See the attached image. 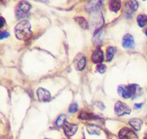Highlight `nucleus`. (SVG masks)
I'll return each mask as SVG.
<instances>
[{"label": "nucleus", "mask_w": 147, "mask_h": 139, "mask_svg": "<svg viewBox=\"0 0 147 139\" xmlns=\"http://www.w3.org/2000/svg\"><path fill=\"white\" fill-rule=\"evenodd\" d=\"M114 111L118 116H122L125 114H130L131 109L126 103L121 101H118L115 104Z\"/></svg>", "instance_id": "4"}, {"label": "nucleus", "mask_w": 147, "mask_h": 139, "mask_svg": "<svg viewBox=\"0 0 147 139\" xmlns=\"http://www.w3.org/2000/svg\"><path fill=\"white\" fill-rule=\"evenodd\" d=\"M118 136L119 139H138L134 132L128 127L121 129L118 133Z\"/></svg>", "instance_id": "5"}, {"label": "nucleus", "mask_w": 147, "mask_h": 139, "mask_svg": "<svg viewBox=\"0 0 147 139\" xmlns=\"http://www.w3.org/2000/svg\"><path fill=\"white\" fill-rule=\"evenodd\" d=\"M121 2L120 1H111L109 2V9L114 12H117L121 8Z\"/></svg>", "instance_id": "12"}, {"label": "nucleus", "mask_w": 147, "mask_h": 139, "mask_svg": "<svg viewBox=\"0 0 147 139\" xmlns=\"http://www.w3.org/2000/svg\"><path fill=\"white\" fill-rule=\"evenodd\" d=\"M117 51V48L114 47H108L106 49V61L107 62H110L113 59L115 52Z\"/></svg>", "instance_id": "13"}, {"label": "nucleus", "mask_w": 147, "mask_h": 139, "mask_svg": "<svg viewBox=\"0 0 147 139\" xmlns=\"http://www.w3.org/2000/svg\"><path fill=\"white\" fill-rule=\"evenodd\" d=\"M31 5L26 1H21L16 7V16L17 18H23L28 16Z\"/></svg>", "instance_id": "3"}, {"label": "nucleus", "mask_w": 147, "mask_h": 139, "mask_svg": "<svg viewBox=\"0 0 147 139\" xmlns=\"http://www.w3.org/2000/svg\"><path fill=\"white\" fill-rule=\"evenodd\" d=\"M129 123L136 130H140L142 126V121L138 118H133L129 121Z\"/></svg>", "instance_id": "10"}, {"label": "nucleus", "mask_w": 147, "mask_h": 139, "mask_svg": "<svg viewBox=\"0 0 147 139\" xmlns=\"http://www.w3.org/2000/svg\"><path fill=\"white\" fill-rule=\"evenodd\" d=\"M142 103H136L134 104V106L136 108H140L142 107Z\"/></svg>", "instance_id": "23"}, {"label": "nucleus", "mask_w": 147, "mask_h": 139, "mask_svg": "<svg viewBox=\"0 0 147 139\" xmlns=\"http://www.w3.org/2000/svg\"><path fill=\"white\" fill-rule=\"evenodd\" d=\"M107 67L105 65H99L96 67V70L100 73H103L106 72Z\"/></svg>", "instance_id": "19"}, {"label": "nucleus", "mask_w": 147, "mask_h": 139, "mask_svg": "<svg viewBox=\"0 0 147 139\" xmlns=\"http://www.w3.org/2000/svg\"><path fill=\"white\" fill-rule=\"evenodd\" d=\"M134 39L131 35L126 33L122 39V46L125 48H131L134 45Z\"/></svg>", "instance_id": "9"}, {"label": "nucleus", "mask_w": 147, "mask_h": 139, "mask_svg": "<svg viewBox=\"0 0 147 139\" xmlns=\"http://www.w3.org/2000/svg\"><path fill=\"white\" fill-rule=\"evenodd\" d=\"M103 52L101 49L98 48L93 52L91 56V60L94 63H100L103 61Z\"/></svg>", "instance_id": "7"}, {"label": "nucleus", "mask_w": 147, "mask_h": 139, "mask_svg": "<svg viewBox=\"0 0 147 139\" xmlns=\"http://www.w3.org/2000/svg\"><path fill=\"white\" fill-rule=\"evenodd\" d=\"M75 21L77 22V23L80 26L81 28H82L84 29H86L88 28V22L86 21V18H84L83 17H77L75 18Z\"/></svg>", "instance_id": "15"}, {"label": "nucleus", "mask_w": 147, "mask_h": 139, "mask_svg": "<svg viewBox=\"0 0 147 139\" xmlns=\"http://www.w3.org/2000/svg\"><path fill=\"white\" fill-rule=\"evenodd\" d=\"M37 95L38 100L41 102H48L51 99L50 92L42 88H39L37 90Z\"/></svg>", "instance_id": "6"}, {"label": "nucleus", "mask_w": 147, "mask_h": 139, "mask_svg": "<svg viewBox=\"0 0 147 139\" xmlns=\"http://www.w3.org/2000/svg\"><path fill=\"white\" fill-rule=\"evenodd\" d=\"M65 119H66V117L64 114L60 115L56 121V125L59 127L64 126V125L65 123Z\"/></svg>", "instance_id": "18"}, {"label": "nucleus", "mask_w": 147, "mask_h": 139, "mask_svg": "<svg viewBox=\"0 0 147 139\" xmlns=\"http://www.w3.org/2000/svg\"><path fill=\"white\" fill-rule=\"evenodd\" d=\"M126 7L129 13H133L137 10L138 4L136 1H129L126 3Z\"/></svg>", "instance_id": "11"}, {"label": "nucleus", "mask_w": 147, "mask_h": 139, "mask_svg": "<svg viewBox=\"0 0 147 139\" xmlns=\"http://www.w3.org/2000/svg\"><path fill=\"white\" fill-rule=\"evenodd\" d=\"M86 59L84 57H82L79 61L77 63L76 65V68L78 70H82L86 65Z\"/></svg>", "instance_id": "17"}, {"label": "nucleus", "mask_w": 147, "mask_h": 139, "mask_svg": "<svg viewBox=\"0 0 147 139\" xmlns=\"http://www.w3.org/2000/svg\"><path fill=\"white\" fill-rule=\"evenodd\" d=\"M45 139H49V138H45Z\"/></svg>", "instance_id": "25"}, {"label": "nucleus", "mask_w": 147, "mask_h": 139, "mask_svg": "<svg viewBox=\"0 0 147 139\" xmlns=\"http://www.w3.org/2000/svg\"><path fill=\"white\" fill-rule=\"evenodd\" d=\"M64 133L68 136H72L75 134L78 129V126L65 122L63 126Z\"/></svg>", "instance_id": "8"}, {"label": "nucleus", "mask_w": 147, "mask_h": 139, "mask_svg": "<svg viewBox=\"0 0 147 139\" xmlns=\"http://www.w3.org/2000/svg\"><path fill=\"white\" fill-rule=\"evenodd\" d=\"M138 25L140 27H144L147 25V16L145 14H139L137 17Z\"/></svg>", "instance_id": "14"}, {"label": "nucleus", "mask_w": 147, "mask_h": 139, "mask_svg": "<svg viewBox=\"0 0 147 139\" xmlns=\"http://www.w3.org/2000/svg\"><path fill=\"white\" fill-rule=\"evenodd\" d=\"M14 31L17 38L21 40H28L32 35L31 25L28 20H23L18 22L15 26Z\"/></svg>", "instance_id": "1"}, {"label": "nucleus", "mask_w": 147, "mask_h": 139, "mask_svg": "<svg viewBox=\"0 0 147 139\" xmlns=\"http://www.w3.org/2000/svg\"><path fill=\"white\" fill-rule=\"evenodd\" d=\"M87 130L90 134H100V129L96 125H89L87 127Z\"/></svg>", "instance_id": "16"}, {"label": "nucleus", "mask_w": 147, "mask_h": 139, "mask_svg": "<svg viewBox=\"0 0 147 139\" xmlns=\"http://www.w3.org/2000/svg\"><path fill=\"white\" fill-rule=\"evenodd\" d=\"M145 35H146V36H147V28H146V29L145 30Z\"/></svg>", "instance_id": "24"}, {"label": "nucleus", "mask_w": 147, "mask_h": 139, "mask_svg": "<svg viewBox=\"0 0 147 139\" xmlns=\"http://www.w3.org/2000/svg\"><path fill=\"white\" fill-rule=\"evenodd\" d=\"M5 24V18L2 17L0 16V28H2Z\"/></svg>", "instance_id": "22"}, {"label": "nucleus", "mask_w": 147, "mask_h": 139, "mask_svg": "<svg viewBox=\"0 0 147 139\" xmlns=\"http://www.w3.org/2000/svg\"><path fill=\"white\" fill-rule=\"evenodd\" d=\"M9 36V33L6 31H0V39H3Z\"/></svg>", "instance_id": "21"}, {"label": "nucleus", "mask_w": 147, "mask_h": 139, "mask_svg": "<svg viewBox=\"0 0 147 139\" xmlns=\"http://www.w3.org/2000/svg\"><path fill=\"white\" fill-rule=\"evenodd\" d=\"M138 86L137 84H129L128 85H119L118 88V93L123 98L133 97L136 94Z\"/></svg>", "instance_id": "2"}, {"label": "nucleus", "mask_w": 147, "mask_h": 139, "mask_svg": "<svg viewBox=\"0 0 147 139\" xmlns=\"http://www.w3.org/2000/svg\"><path fill=\"white\" fill-rule=\"evenodd\" d=\"M78 108V104L76 103H73L69 107V112L71 113H74L76 111H77Z\"/></svg>", "instance_id": "20"}]
</instances>
